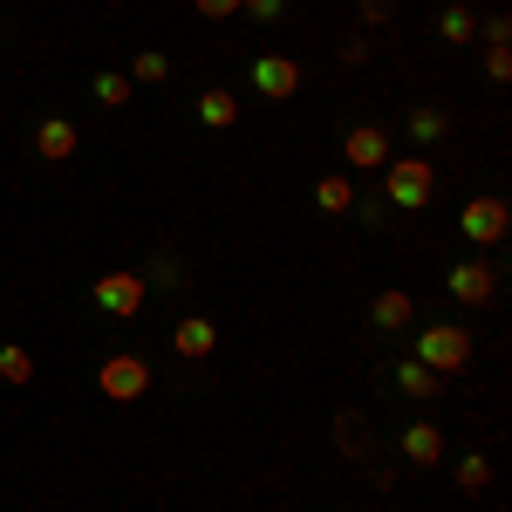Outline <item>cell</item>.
Returning a JSON list of instances; mask_svg holds the SVG:
<instances>
[{
    "label": "cell",
    "instance_id": "1",
    "mask_svg": "<svg viewBox=\"0 0 512 512\" xmlns=\"http://www.w3.org/2000/svg\"><path fill=\"white\" fill-rule=\"evenodd\" d=\"M437 192V164L424 158V151H403V158L383 164V205H396V212H424Z\"/></svg>",
    "mask_w": 512,
    "mask_h": 512
},
{
    "label": "cell",
    "instance_id": "2",
    "mask_svg": "<svg viewBox=\"0 0 512 512\" xmlns=\"http://www.w3.org/2000/svg\"><path fill=\"white\" fill-rule=\"evenodd\" d=\"M417 362L437 369V376L472 369V328H458V321H424V328H417Z\"/></svg>",
    "mask_w": 512,
    "mask_h": 512
},
{
    "label": "cell",
    "instance_id": "3",
    "mask_svg": "<svg viewBox=\"0 0 512 512\" xmlns=\"http://www.w3.org/2000/svg\"><path fill=\"white\" fill-rule=\"evenodd\" d=\"M89 301H96L103 315H117V321H137L144 315V274L117 267V274H103L96 287H89Z\"/></svg>",
    "mask_w": 512,
    "mask_h": 512
},
{
    "label": "cell",
    "instance_id": "4",
    "mask_svg": "<svg viewBox=\"0 0 512 512\" xmlns=\"http://www.w3.org/2000/svg\"><path fill=\"white\" fill-rule=\"evenodd\" d=\"M96 383H103V396H110V403H130V396L151 390V362H144V355H130V349H117L103 369H96Z\"/></svg>",
    "mask_w": 512,
    "mask_h": 512
},
{
    "label": "cell",
    "instance_id": "5",
    "mask_svg": "<svg viewBox=\"0 0 512 512\" xmlns=\"http://www.w3.org/2000/svg\"><path fill=\"white\" fill-rule=\"evenodd\" d=\"M458 233L472 239V246H499L512 233V205L506 198H472L465 212H458Z\"/></svg>",
    "mask_w": 512,
    "mask_h": 512
},
{
    "label": "cell",
    "instance_id": "6",
    "mask_svg": "<svg viewBox=\"0 0 512 512\" xmlns=\"http://www.w3.org/2000/svg\"><path fill=\"white\" fill-rule=\"evenodd\" d=\"M301 89V62L294 55H253V96H267V103H287Z\"/></svg>",
    "mask_w": 512,
    "mask_h": 512
},
{
    "label": "cell",
    "instance_id": "7",
    "mask_svg": "<svg viewBox=\"0 0 512 512\" xmlns=\"http://www.w3.org/2000/svg\"><path fill=\"white\" fill-rule=\"evenodd\" d=\"M444 287H451V301H465V308H485V301L499 294V267H492V260H458V267L444 274Z\"/></svg>",
    "mask_w": 512,
    "mask_h": 512
},
{
    "label": "cell",
    "instance_id": "8",
    "mask_svg": "<svg viewBox=\"0 0 512 512\" xmlns=\"http://www.w3.org/2000/svg\"><path fill=\"white\" fill-rule=\"evenodd\" d=\"M342 158H349L355 171H383L396 151H390V137H383L376 123H355V130H342Z\"/></svg>",
    "mask_w": 512,
    "mask_h": 512
},
{
    "label": "cell",
    "instance_id": "9",
    "mask_svg": "<svg viewBox=\"0 0 512 512\" xmlns=\"http://www.w3.org/2000/svg\"><path fill=\"white\" fill-rule=\"evenodd\" d=\"M82 151V130L69 117H48V123H35V158L41 164H69Z\"/></svg>",
    "mask_w": 512,
    "mask_h": 512
},
{
    "label": "cell",
    "instance_id": "10",
    "mask_svg": "<svg viewBox=\"0 0 512 512\" xmlns=\"http://www.w3.org/2000/svg\"><path fill=\"white\" fill-rule=\"evenodd\" d=\"M212 342H219V328H212L205 315H185L178 328H171V349L185 355V362H205V355H212Z\"/></svg>",
    "mask_w": 512,
    "mask_h": 512
},
{
    "label": "cell",
    "instance_id": "11",
    "mask_svg": "<svg viewBox=\"0 0 512 512\" xmlns=\"http://www.w3.org/2000/svg\"><path fill=\"white\" fill-rule=\"evenodd\" d=\"M410 315H417V301H410V294H403V287H383V294H376V301H369V321H376V328H410Z\"/></svg>",
    "mask_w": 512,
    "mask_h": 512
},
{
    "label": "cell",
    "instance_id": "12",
    "mask_svg": "<svg viewBox=\"0 0 512 512\" xmlns=\"http://www.w3.org/2000/svg\"><path fill=\"white\" fill-rule=\"evenodd\" d=\"M198 123H205V130H233L239 123V96L233 89H205V96H198Z\"/></svg>",
    "mask_w": 512,
    "mask_h": 512
},
{
    "label": "cell",
    "instance_id": "13",
    "mask_svg": "<svg viewBox=\"0 0 512 512\" xmlns=\"http://www.w3.org/2000/svg\"><path fill=\"white\" fill-rule=\"evenodd\" d=\"M403 458H410V465H437V458H444L437 424H403Z\"/></svg>",
    "mask_w": 512,
    "mask_h": 512
},
{
    "label": "cell",
    "instance_id": "14",
    "mask_svg": "<svg viewBox=\"0 0 512 512\" xmlns=\"http://www.w3.org/2000/svg\"><path fill=\"white\" fill-rule=\"evenodd\" d=\"M396 390H403V396H437V390H444V376L424 369V362L410 355V362H396Z\"/></svg>",
    "mask_w": 512,
    "mask_h": 512
},
{
    "label": "cell",
    "instance_id": "15",
    "mask_svg": "<svg viewBox=\"0 0 512 512\" xmlns=\"http://www.w3.org/2000/svg\"><path fill=\"white\" fill-rule=\"evenodd\" d=\"M315 205L328 212V219L355 212V178H321V185H315Z\"/></svg>",
    "mask_w": 512,
    "mask_h": 512
},
{
    "label": "cell",
    "instance_id": "16",
    "mask_svg": "<svg viewBox=\"0 0 512 512\" xmlns=\"http://www.w3.org/2000/svg\"><path fill=\"white\" fill-rule=\"evenodd\" d=\"M0 383H14V390H28V383H35V355L21 349V342H7V349H0Z\"/></svg>",
    "mask_w": 512,
    "mask_h": 512
},
{
    "label": "cell",
    "instance_id": "17",
    "mask_svg": "<svg viewBox=\"0 0 512 512\" xmlns=\"http://www.w3.org/2000/svg\"><path fill=\"white\" fill-rule=\"evenodd\" d=\"M437 137H444V110L437 103H417L410 110V144H437Z\"/></svg>",
    "mask_w": 512,
    "mask_h": 512
},
{
    "label": "cell",
    "instance_id": "18",
    "mask_svg": "<svg viewBox=\"0 0 512 512\" xmlns=\"http://www.w3.org/2000/svg\"><path fill=\"white\" fill-rule=\"evenodd\" d=\"M437 35H444V41H472V7H465V0H451V7L437 14Z\"/></svg>",
    "mask_w": 512,
    "mask_h": 512
},
{
    "label": "cell",
    "instance_id": "19",
    "mask_svg": "<svg viewBox=\"0 0 512 512\" xmlns=\"http://www.w3.org/2000/svg\"><path fill=\"white\" fill-rule=\"evenodd\" d=\"M164 76H171V62H164L158 48H144V55L130 62V89H144V82H164Z\"/></svg>",
    "mask_w": 512,
    "mask_h": 512
},
{
    "label": "cell",
    "instance_id": "20",
    "mask_svg": "<svg viewBox=\"0 0 512 512\" xmlns=\"http://www.w3.org/2000/svg\"><path fill=\"white\" fill-rule=\"evenodd\" d=\"M96 103H103V110H123V103H130V76L103 69V76H96Z\"/></svg>",
    "mask_w": 512,
    "mask_h": 512
},
{
    "label": "cell",
    "instance_id": "21",
    "mask_svg": "<svg viewBox=\"0 0 512 512\" xmlns=\"http://www.w3.org/2000/svg\"><path fill=\"white\" fill-rule=\"evenodd\" d=\"M485 485H492V458H485V451H472V458L458 465V492H485Z\"/></svg>",
    "mask_w": 512,
    "mask_h": 512
},
{
    "label": "cell",
    "instance_id": "22",
    "mask_svg": "<svg viewBox=\"0 0 512 512\" xmlns=\"http://www.w3.org/2000/svg\"><path fill=\"white\" fill-rule=\"evenodd\" d=\"M485 76H492V82L512 76V41H485Z\"/></svg>",
    "mask_w": 512,
    "mask_h": 512
},
{
    "label": "cell",
    "instance_id": "23",
    "mask_svg": "<svg viewBox=\"0 0 512 512\" xmlns=\"http://www.w3.org/2000/svg\"><path fill=\"white\" fill-rule=\"evenodd\" d=\"M239 14H253V21H280L287 0H239Z\"/></svg>",
    "mask_w": 512,
    "mask_h": 512
},
{
    "label": "cell",
    "instance_id": "24",
    "mask_svg": "<svg viewBox=\"0 0 512 512\" xmlns=\"http://www.w3.org/2000/svg\"><path fill=\"white\" fill-rule=\"evenodd\" d=\"M390 14H396V0H362V21H369V28H383Z\"/></svg>",
    "mask_w": 512,
    "mask_h": 512
},
{
    "label": "cell",
    "instance_id": "25",
    "mask_svg": "<svg viewBox=\"0 0 512 512\" xmlns=\"http://www.w3.org/2000/svg\"><path fill=\"white\" fill-rule=\"evenodd\" d=\"M198 14L205 21H226V14H239V0H198Z\"/></svg>",
    "mask_w": 512,
    "mask_h": 512
}]
</instances>
